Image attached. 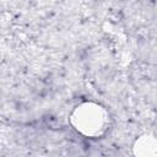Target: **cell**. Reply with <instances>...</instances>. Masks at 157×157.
Instances as JSON below:
<instances>
[{
    "label": "cell",
    "mask_w": 157,
    "mask_h": 157,
    "mask_svg": "<svg viewBox=\"0 0 157 157\" xmlns=\"http://www.w3.org/2000/svg\"><path fill=\"white\" fill-rule=\"evenodd\" d=\"M80 121V129L85 132H97L99 131V129H102V124H103V117H102V112L98 109V107H90L86 105L83 107V109L80 110V119H77Z\"/></svg>",
    "instance_id": "cell-1"
}]
</instances>
